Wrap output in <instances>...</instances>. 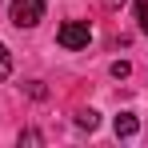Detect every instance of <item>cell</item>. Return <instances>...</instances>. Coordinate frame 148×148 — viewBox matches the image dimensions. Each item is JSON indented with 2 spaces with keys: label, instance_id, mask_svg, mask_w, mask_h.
<instances>
[{
  "label": "cell",
  "instance_id": "cell-2",
  "mask_svg": "<svg viewBox=\"0 0 148 148\" xmlns=\"http://www.w3.org/2000/svg\"><path fill=\"white\" fill-rule=\"evenodd\" d=\"M8 20L16 28H36L44 20V0H12L8 4Z\"/></svg>",
  "mask_w": 148,
  "mask_h": 148
},
{
  "label": "cell",
  "instance_id": "cell-4",
  "mask_svg": "<svg viewBox=\"0 0 148 148\" xmlns=\"http://www.w3.org/2000/svg\"><path fill=\"white\" fill-rule=\"evenodd\" d=\"M76 128L96 132V128H100V112H96V108H80V112H76Z\"/></svg>",
  "mask_w": 148,
  "mask_h": 148
},
{
  "label": "cell",
  "instance_id": "cell-8",
  "mask_svg": "<svg viewBox=\"0 0 148 148\" xmlns=\"http://www.w3.org/2000/svg\"><path fill=\"white\" fill-rule=\"evenodd\" d=\"M128 72H132V64H128V60H116V64H112V76H116V80H124Z\"/></svg>",
  "mask_w": 148,
  "mask_h": 148
},
{
  "label": "cell",
  "instance_id": "cell-9",
  "mask_svg": "<svg viewBox=\"0 0 148 148\" xmlns=\"http://www.w3.org/2000/svg\"><path fill=\"white\" fill-rule=\"evenodd\" d=\"M28 96H36V100H44V96H48V88H44V84H40V80H32V84H28Z\"/></svg>",
  "mask_w": 148,
  "mask_h": 148
},
{
  "label": "cell",
  "instance_id": "cell-5",
  "mask_svg": "<svg viewBox=\"0 0 148 148\" xmlns=\"http://www.w3.org/2000/svg\"><path fill=\"white\" fill-rule=\"evenodd\" d=\"M12 76V56H8V48L0 44V80H8Z\"/></svg>",
  "mask_w": 148,
  "mask_h": 148
},
{
  "label": "cell",
  "instance_id": "cell-1",
  "mask_svg": "<svg viewBox=\"0 0 148 148\" xmlns=\"http://www.w3.org/2000/svg\"><path fill=\"white\" fill-rule=\"evenodd\" d=\"M88 40H92V24L88 20H64V24L56 28V44L68 48V52L88 48Z\"/></svg>",
  "mask_w": 148,
  "mask_h": 148
},
{
  "label": "cell",
  "instance_id": "cell-6",
  "mask_svg": "<svg viewBox=\"0 0 148 148\" xmlns=\"http://www.w3.org/2000/svg\"><path fill=\"white\" fill-rule=\"evenodd\" d=\"M24 144H32V148H36V144H44V136H40L36 128H24V132H20V148H24Z\"/></svg>",
  "mask_w": 148,
  "mask_h": 148
},
{
  "label": "cell",
  "instance_id": "cell-3",
  "mask_svg": "<svg viewBox=\"0 0 148 148\" xmlns=\"http://www.w3.org/2000/svg\"><path fill=\"white\" fill-rule=\"evenodd\" d=\"M112 128H116L120 140H132V136L140 132V120H136V112H120V116L112 120Z\"/></svg>",
  "mask_w": 148,
  "mask_h": 148
},
{
  "label": "cell",
  "instance_id": "cell-10",
  "mask_svg": "<svg viewBox=\"0 0 148 148\" xmlns=\"http://www.w3.org/2000/svg\"><path fill=\"white\" fill-rule=\"evenodd\" d=\"M100 4H104V8H108V12H116V8H120L124 0H100Z\"/></svg>",
  "mask_w": 148,
  "mask_h": 148
},
{
  "label": "cell",
  "instance_id": "cell-7",
  "mask_svg": "<svg viewBox=\"0 0 148 148\" xmlns=\"http://www.w3.org/2000/svg\"><path fill=\"white\" fill-rule=\"evenodd\" d=\"M136 24L140 32H148V0H136Z\"/></svg>",
  "mask_w": 148,
  "mask_h": 148
}]
</instances>
